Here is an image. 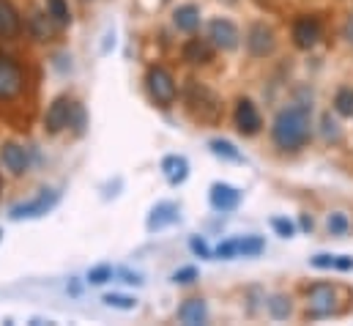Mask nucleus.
<instances>
[{
	"instance_id": "1",
	"label": "nucleus",
	"mask_w": 353,
	"mask_h": 326,
	"mask_svg": "<svg viewBox=\"0 0 353 326\" xmlns=\"http://www.w3.org/2000/svg\"><path fill=\"white\" fill-rule=\"evenodd\" d=\"M271 137L282 151H299L310 140V110L301 104L282 110L274 118Z\"/></svg>"
},
{
	"instance_id": "2",
	"label": "nucleus",
	"mask_w": 353,
	"mask_h": 326,
	"mask_svg": "<svg viewBox=\"0 0 353 326\" xmlns=\"http://www.w3.org/2000/svg\"><path fill=\"white\" fill-rule=\"evenodd\" d=\"M186 110L200 124H216L222 118V99L214 90L194 82L189 85V93H186Z\"/></svg>"
},
{
	"instance_id": "3",
	"label": "nucleus",
	"mask_w": 353,
	"mask_h": 326,
	"mask_svg": "<svg viewBox=\"0 0 353 326\" xmlns=\"http://www.w3.org/2000/svg\"><path fill=\"white\" fill-rule=\"evenodd\" d=\"M145 82H148V90H151V96H154L157 104L170 107V104L176 102L178 88H176V80L170 77L168 69H162V66H151L148 75H145Z\"/></svg>"
},
{
	"instance_id": "4",
	"label": "nucleus",
	"mask_w": 353,
	"mask_h": 326,
	"mask_svg": "<svg viewBox=\"0 0 353 326\" xmlns=\"http://www.w3.org/2000/svg\"><path fill=\"white\" fill-rule=\"evenodd\" d=\"M58 198H61V195H58L55 189H44V192H39L36 198H30V200L14 206V209H11V220H33V217H44L47 211L55 209Z\"/></svg>"
},
{
	"instance_id": "5",
	"label": "nucleus",
	"mask_w": 353,
	"mask_h": 326,
	"mask_svg": "<svg viewBox=\"0 0 353 326\" xmlns=\"http://www.w3.org/2000/svg\"><path fill=\"white\" fill-rule=\"evenodd\" d=\"M334 285L329 282H315L310 291H307V307L315 318H326L334 313Z\"/></svg>"
},
{
	"instance_id": "6",
	"label": "nucleus",
	"mask_w": 353,
	"mask_h": 326,
	"mask_svg": "<svg viewBox=\"0 0 353 326\" xmlns=\"http://www.w3.org/2000/svg\"><path fill=\"white\" fill-rule=\"evenodd\" d=\"M72 113H74V102L66 99V96H58V99L50 104L47 115H44L47 132H50V135H58L61 129H66V126L72 124Z\"/></svg>"
},
{
	"instance_id": "7",
	"label": "nucleus",
	"mask_w": 353,
	"mask_h": 326,
	"mask_svg": "<svg viewBox=\"0 0 353 326\" xmlns=\"http://www.w3.org/2000/svg\"><path fill=\"white\" fill-rule=\"evenodd\" d=\"M321 22L315 17H299L293 22V44L299 50H312L321 41Z\"/></svg>"
},
{
	"instance_id": "8",
	"label": "nucleus",
	"mask_w": 353,
	"mask_h": 326,
	"mask_svg": "<svg viewBox=\"0 0 353 326\" xmlns=\"http://www.w3.org/2000/svg\"><path fill=\"white\" fill-rule=\"evenodd\" d=\"M247 47H250V52H252L255 58H265V55H271V52H274V47H276L274 30H271L265 22H255V25L250 28V33H247Z\"/></svg>"
},
{
	"instance_id": "9",
	"label": "nucleus",
	"mask_w": 353,
	"mask_h": 326,
	"mask_svg": "<svg viewBox=\"0 0 353 326\" xmlns=\"http://www.w3.org/2000/svg\"><path fill=\"white\" fill-rule=\"evenodd\" d=\"M19 90H22V69L11 58L0 55V99H14Z\"/></svg>"
},
{
	"instance_id": "10",
	"label": "nucleus",
	"mask_w": 353,
	"mask_h": 326,
	"mask_svg": "<svg viewBox=\"0 0 353 326\" xmlns=\"http://www.w3.org/2000/svg\"><path fill=\"white\" fill-rule=\"evenodd\" d=\"M208 39H211V44L219 47V50H236L241 36H239V28H236L233 22H228V19H214V22L208 25Z\"/></svg>"
},
{
	"instance_id": "11",
	"label": "nucleus",
	"mask_w": 353,
	"mask_h": 326,
	"mask_svg": "<svg viewBox=\"0 0 353 326\" xmlns=\"http://www.w3.org/2000/svg\"><path fill=\"white\" fill-rule=\"evenodd\" d=\"M236 126H239L241 135H258V132H261L263 121H261L258 107H255L250 99H241V102L236 104Z\"/></svg>"
},
{
	"instance_id": "12",
	"label": "nucleus",
	"mask_w": 353,
	"mask_h": 326,
	"mask_svg": "<svg viewBox=\"0 0 353 326\" xmlns=\"http://www.w3.org/2000/svg\"><path fill=\"white\" fill-rule=\"evenodd\" d=\"M241 203V192L230 184H214L211 186V206L216 211H233Z\"/></svg>"
},
{
	"instance_id": "13",
	"label": "nucleus",
	"mask_w": 353,
	"mask_h": 326,
	"mask_svg": "<svg viewBox=\"0 0 353 326\" xmlns=\"http://www.w3.org/2000/svg\"><path fill=\"white\" fill-rule=\"evenodd\" d=\"M183 61H186V64H197V66L211 64V61H214V47H211V41H205V39H189V41L183 44Z\"/></svg>"
},
{
	"instance_id": "14",
	"label": "nucleus",
	"mask_w": 353,
	"mask_h": 326,
	"mask_svg": "<svg viewBox=\"0 0 353 326\" xmlns=\"http://www.w3.org/2000/svg\"><path fill=\"white\" fill-rule=\"evenodd\" d=\"M22 30L19 14L11 6V0H0V39H17Z\"/></svg>"
},
{
	"instance_id": "15",
	"label": "nucleus",
	"mask_w": 353,
	"mask_h": 326,
	"mask_svg": "<svg viewBox=\"0 0 353 326\" xmlns=\"http://www.w3.org/2000/svg\"><path fill=\"white\" fill-rule=\"evenodd\" d=\"M0 160H3L6 170H8L11 175H22V173L28 170V154H25V148H19L17 143H6L3 151H0Z\"/></svg>"
},
{
	"instance_id": "16",
	"label": "nucleus",
	"mask_w": 353,
	"mask_h": 326,
	"mask_svg": "<svg viewBox=\"0 0 353 326\" xmlns=\"http://www.w3.org/2000/svg\"><path fill=\"white\" fill-rule=\"evenodd\" d=\"M208 313H205V302L203 299H186L181 307H178V321L189 326H200L205 324Z\"/></svg>"
},
{
	"instance_id": "17",
	"label": "nucleus",
	"mask_w": 353,
	"mask_h": 326,
	"mask_svg": "<svg viewBox=\"0 0 353 326\" xmlns=\"http://www.w3.org/2000/svg\"><path fill=\"white\" fill-rule=\"evenodd\" d=\"M173 222H178V206L176 203H159L148 217V231H159Z\"/></svg>"
},
{
	"instance_id": "18",
	"label": "nucleus",
	"mask_w": 353,
	"mask_h": 326,
	"mask_svg": "<svg viewBox=\"0 0 353 326\" xmlns=\"http://www.w3.org/2000/svg\"><path fill=\"white\" fill-rule=\"evenodd\" d=\"M162 170H165L168 181H170L173 186H178V184H183L186 175H189V162H186L183 157H168V160L162 162Z\"/></svg>"
},
{
	"instance_id": "19",
	"label": "nucleus",
	"mask_w": 353,
	"mask_h": 326,
	"mask_svg": "<svg viewBox=\"0 0 353 326\" xmlns=\"http://www.w3.org/2000/svg\"><path fill=\"white\" fill-rule=\"evenodd\" d=\"M173 22H176L178 30L192 33V30L200 25V11H197V6H181L176 11V17H173Z\"/></svg>"
},
{
	"instance_id": "20",
	"label": "nucleus",
	"mask_w": 353,
	"mask_h": 326,
	"mask_svg": "<svg viewBox=\"0 0 353 326\" xmlns=\"http://www.w3.org/2000/svg\"><path fill=\"white\" fill-rule=\"evenodd\" d=\"M334 110L343 118H353V88H340L334 96Z\"/></svg>"
},
{
	"instance_id": "21",
	"label": "nucleus",
	"mask_w": 353,
	"mask_h": 326,
	"mask_svg": "<svg viewBox=\"0 0 353 326\" xmlns=\"http://www.w3.org/2000/svg\"><path fill=\"white\" fill-rule=\"evenodd\" d=\"M30 30H33V36L39 41H50L52 39V25H50V19L44 14H33L30 17Z\"/></svg>"
},
{
	"instance_id": "22",
	"label": "nucleus",
	"mask_w": 353,
	"mask_h": 326,
	"mask_svg": "<svg viewBox=\"0 0 353 326\" xmlns=\"http://www.w3.org/2000/svg\"><path fill=\"white\" fill-rule=\"evenodd\" d=\"M263 239L258 236H247L241 242H236V255H244V258H252V255H261L263 252Z\"/></svg>"
},
{
	"instance_id": "23",
	"label": "nucleus",
	"mask_w": 353,
	"mask_h": 326,
	"mask_svg": "<svg viewBox=\"0 0 353 326\" xmlns=\"http://www.w3.org/2000/svg\"><path fill=\"white\" fill-rule=\"evenodd\" d=\"M47 8H50V17H52L58 25H69V22H72L69 6H66L63 0H47Z\"/></svg>"
},
{
	"instance_id": "24",
	"label": "nucleus",
	"mask_w": 353,
	"mask_h": 326,
	"mask_svg": "<svg viewBox=\"0 0 353 326\" xmlns=\"http://www.w3.org/2000/svg\"><path fill=\"white\" fill-rule=\"evenodd\" d=\"M268 310H271V316H274V318H279V321H282V318H288V316H290V302H288L285 296H271V299H268Z\"/></svg>"
},
{
	"instance_id": "25",
	"label": "nucleus",
	"mask_w": 353,
	"mask_h": 326,
	"mask_svg": "<svg viewBox=\"0 0 353 326\" xmlns=\"http://www.w3.org/2000/svg\"><path fill=\"white\" fill-rule=\"evenodd\" d=\"M211 151L216 154V157H225V160H241V154L233 148V143H228V140H211Z\"/></svg>"
},
{
	"instance_id": "26",
	"label": "nucleus",
	"mask_w": 353,
	"mask_h": 326,
	"mask_svg": "<svg viewBox=\"0 0 353 326\" xmlns=\"http://www.w3.org/2000/svg\"><path fill=\"white\" fill-rule=\"evenodd\" d=\"M104 305L118 307V310H134V307H137V302H134V299H129V296H118V294L104 296Z\"/></svg>"
},
{
	"instance_id": "27",
	"label": "nucleus",
	"mask_w": 353,
	"mask_h": 326,
	"mask_svg": "<svg viewBox=\"0 0 353 326\" xmlns=\"http://www.w3.org/2000/svg\"><path fill=\"white\" fill-rule=\"evenodd\" d=\"M329 233H334V236L348 233V217L345 214H332L329 217Z\"/></svg>"
},
{
	"instance_id": "28",
	"label": "nucleus",
	"mask_w": 353,
	"mask_h": 326,
	"mask_svg": "<svg viewBox=\"0 0 353 326\" xmlns=\"http://www.w3.org/2000/svg\"><path fill=\"white\" fill-rule=\"evenodd\" d=\"M194 280H197V269H194V266L178 269L176 274H173V282H181V285H186V282H194Z\"/></svg>"
},
{
	"instance_id": "29",
	"label": "nucleus",
	"mask_w": 353,
	"mask_h": 326,
	"mask_svg": "<svg viewBox=\"0 0 353 326\" xmlns=\"http://www.w3.org/2000/svg\"><path fill=\"white\" fill-rule=\"evenodd\" d=\"M110 277H112V269H110V266H99V269H93L88 274V280L93 285H101V282H107Z\"/></svg>"
},
{
	"instance_id": "30",
	"label": "nucleus",
	"mask_w": 353,
	"mask_h": 326,
	"mask_svg": "<svg viewBox=\"0 0 353 326\" xmlns=\"http://www.w3.org/2000/svg\"><path fill=\"white\" fill-rule=\"evenodd\" d=\"M271 225H274V231H276L279 236H285V239H290V236H293V231H296L290 220H279V217H276V220H274Z\"/></svg>"
},
{
	"instance_id": "31",
	"label": "nucleus",
	"mask_w": 353,
	"mask_h": 326,
	"mask_svg": "<svg viewBox=\"0 0 353 326\" xmlns=\"http://www.w3.org/2000/svg\"><path fill=\"white\" fill-rule=\"evenodd\" d=\"M312 266H318V269H332V266H334V258H332V255H315V258H312Z\"/></svg>"
},
{
	"instance_id": "32",
	"label": "nucleus",
	"mask_w": 353,
	"mask_h": 326,
	"mask_svg": "<svg viewBox=\"0 0 353 326\" xmlns=\"http://www.w3.org/2000/svg\"><path fill=\"white\" fill-rule=\"evenodd\" d=\"M216 255L219 258H233L236 255V242H225V245L216 247Z\"/></svg>"
},
{
	"instance_id": "33",
	"label": "nucleus",
	"mask_w": 353,
	"mask_h": 326,
	"mask_svg": "<svg viewBox=\"0 0 353 326\" xmlns=\"http://www.w3.org/2000/svg\"><path fill=\"white\" fill-rule=\"evenodd\" d=\"M323 126H326V137H334V140H340V132H337V129H334V126H337V124H334V121H332V118H329V115H326V118H323Z\"/></svg>"
},
{
	"instance_id": "34",
	"label": "nucleus",
	"mask_w": 353,
	"mask_h": 326,
	"mask_svg": "<svg viewBox=\"0 0 353 326\" xmlns=\"http://www.w3.org/2000/svg\"><path fill=\"white\" fill-rule=\"evenodd\" d=\"M192 249H194L197 255H203V258H208V255H211V249L205 247V242H203V239H192Z\"/></svg>"
},
{
	"instance_id": "35",
	"label": "nucleus",
	"mask_w": 353,
	"mask_h": 326,
	"mask_svg": "<svg viewBox=\"0 0 353 326\" xmlns=\"http://www.w3.org/2000/svg\"><path fill=\"white\" fill-rule=\"evenodd\" d=\"M334 266H337V269H343V271H348V269H353V258L340 255V258H334Z\"/></svg>"
},
{
	"instance_id": "36",
	"label": "nucleus",
	"mask_w": 353,
	"mask_h": 326,
	"mask_svg": "<svg viewBox=\"0 0 353 326\" xmlns=\"http://www.w3.org/2000/svg\"><path fill=\"white\" fill-rule=\"evenodd\" d=\"M255 3H258V6H263V8H276V6H279L276 0H255Z\"/></svg>"
},
{
	"instance_id": "37",
	"label": "nucleus",
	"mask_w": 353,
	"mask_h": 326,
	"mask_svg": "<svg viewBox=\"0 0 353 326\" xmlns=\"http://www.w3.org/2000/svg\"><path fill=\"white\" fill-rule=\"evenodd\" d=\"M301 228H304V231H312V220H310V217H301Z\"/></svg>"
},
{
	"instance_id": "38",
	"label": "nucleus",
	"mask_w": 353,
	"mask_h": 326,
	"mask_svg": "<svg viewBox=\"0 0 353 326\" xmlns=\"http://www.w3.org/2000/svg\"><path fill=\"white\" fill-rule=\"evenodd\" d=\"M348 36H351V41H353V19H351V25H348Z\"/></svg>"
},
{
	"instance_id": "39",
	"label": "nucleus",
	"mask_w": 353,
	"mask_h": 326,
	"mask_svg": "<svg viewBox=\"0 0 353 326\" xmlns=\"http://www.w3.org/2000/svg\"><path fill=\"white\" fill-rule=\"evenodd\" d=\"M222 3H228V6H230V3H236V0H222Z\"/></svg>"
}]
</instances>
